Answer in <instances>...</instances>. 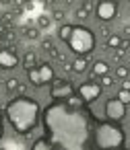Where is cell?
Wrapping results in <instances>:
<instances>
[{
    "mask_svg": "<svg viewBox=\"0 0 130 150\" xmlns=\"http://www.w3.org/2000/svg\"><path fill=\"white\" fill-rule=\"evenodd\" d=\"M93 113L66 101H52L44 113V132L56 150H95L93 146Z\"/></svg>",
    "mask_w": 130,
    "mask_h": 150,
    "instance_id": "6da1fadb",
    "label": "cell"
},
{
    "mask_svg": "<svg viewBox=\"0 0 130 150\" xmlns=\"http://www.w3.org/2000/svg\"><path fill=\"white\" fill-rule=\"evenodd\" d=\"M44 109L39 107V103L31 97H15L6 103L4 107V115L9 119V123L13 125V129L21 136L29 134L35 129V125L39 123V117H41Z\"/></svg>",
    "mask_w": 130,
    "mask_h": 150,
    "instance_id": "7a4b0ae2",
    "label": "cell"
},
{
    "mask_svg": "<svg viewBox=\"0 0 130 150\" xmlns=\"http://www.w3.org/2000/svg\"><path fill=\"white\" fill-rule=\"evenodd\" d=\"M126 142L124 129L114 121H97L93 127V146L95 150H122Z\"/></svg>",
    "mask_w": 130,
    "mask_h": 150,
    "instance_id": "3957f363",
    "label": "cell"
},
{
    "mask_svg": "<svg viewBox=\"0 0 130 150\" xmlns=\"http://www.w3.org/2000/svg\"><path fill=\"white\" fill-rule=\"evenodd\" d=\"M66 43H68V47H70L72 54H76V56H87V54H91L93 47H95V35H93L91 29H87V27H83V25H74L72 35H70V39H68Z\"/></svg>",
    "mask_w": 130,
    "mask_h": 150,
    "instance_id": "277c9868",
    "label": "cell"
},
{
    "mask_svg": "<svg viewBox=\"0 0 130 150\" xmlns=\"http://www.w3.org/2000/svg\"><path fill=\"white\" fill-rule=\"evenodd\" d=\"M76 97L85 103V105H91L93 101H97L99 97H101V84H97V82H83L81 86H76Z\"/></svg>",
    "mask_w": 130,
    "mask_h": 150,
    "instance_id": "5b68a950",
    "label": "cell"
},
{
    "mask_svg": "<svg viewBox=\"0 0 130 150\" xmlns=\"http://www.w3.org/2000/svg\"><path fill=\"white\" fill-rule=\"evenodd\" d=\"M74 86L68 82V80H56L50 88V97L54 101H68L70 97H74Z\"/></svg>",
    "mask_w": 130,
    "mask_h": 150,
    "instance_id": "8992f818",
    "label": "cell"
},
{
    "mask_svg": "<svg viewBox=\"0 0 130 150\" xmlns=\"http://www.w3.org/2000/svg\"><path fill=\"white\" fill-rule=\"evenodd\" d=\"M105 117L107 121H114V123H120L124 117H126V105L116 97V99H109L105 103Z\"/></svg>",
    "mask_w": 130,
    "mask_h": 150,
    "instance_id": "52a82bcc",
    "label": "cell"
},
{
    "mask_svg": "<svg viewBox=\"0 0 130 150\" xmlns=\"http://www.w3.org/2000/svg\"><path fill=\"white\" fill-rule=\"evenodd\" d=\"M95 15L99 21H111L118 15V2L114 0H101V2L95 4Z\"/></svg>",
    "mask_w": 130,
    "mask_h": 150,
    "instance_id": "ba28073f",
    "label": "cell"
},
{
    "mask_svg": "<svg viewBox=\"0 0 130 150\" xmlns=\"http://www.w3.org/2000/svg\"><path fill=\"white\" fill-rule=\"evenodd\" d=\"M19 64V56L15 54V50L11 47H2L0 50V68L2 70H11Z\"/></svg>",
    "mask_w": 130,
    "mask_h": 150,
    "instance_id": "9c48e42d",
    "label": "cell"
},
{
    "mask_svg": "<svg viewBox=\"0 0 130 150\" xmlns=\"http://www.w3.org/2000/svg\"><path fill=\"white\" fill-rule=\"evenodd\" d=\"M37 70H39V78H41V82H44V84H48V82H52V80L56 78V74H54V68H52L48 62L39 64V66H37Z\"/></svg>",
    "mask_w": 130,
    "mask_h": 150,
    "instance_id": "30bf717a",
    "label": "cell"
},
{
    "mask_svg": "<svg viewBox=\"0 0 130 150\" xmlns=\"http://www.w3.org/2000/svg\"><path fill=\"white\" fill-rule=\"evenodd\" d=\"M91 74H93V78L107 76V74H109V66H107V62H103V60H97V62L93 64V68H91Z\"/></svg>",
    "mask_w": 130,
    "mask_h": 150,
    "instance_id": "8fae6325",
    "label": "cell"
},
{
    "mask_svg": "<svg viewBox=\"0 0 130 150\" xmlns=\"http://www.w3.org/2000/svg\"><path fill=\"white\" fill-rule=\"evenodd\" d=\"M87 66H89V60H87L85 56H79L76 60H72L70 70H72V72H76V74H83V72L87 70Z\"/></svg>",
    "mask_w": 130,
    "mask_h": 150,
    "instance_id": "7c38bea8",
    "label": "cell"
},
{
    "mask_svg": "<svg viewBox=\"0 0 130 150\" xmlns=\"http://www.w3.org/2000/svg\"><path fill=\"white\" fill-rule=\"evenodd\" d=\"M23 68H25V72L37 68V56H35L33 52H27V54L23 56Z\"/></svg>",
    "mask_w": 130,
    "mask_h": 150,
    "instance_id": "4fadbf2b",
    "label": "cell"
},
{
    "mask_svg": "<svg viewBox=\"0 0 130 150\" xmlns=\"http://www.w3.org/2000/svg\"><path fill=\"white\" fill-rule=\"evenodd\" d=\"M31 150H56V148L52 146V142H50L48 138H37V140L33 142Z\"/></svg>",
    "mask_w": 130,
    "mask_h": 150,
    "instance_id": "5bb4252c",
    "label": "cell"
},
{
    "mask_svg": "<svg viewBox=\"0 0 130 150\" xmlns=\"http://www.w3.org/2000/svg\"><path fill=\"white\" fill-rule=\"evenodd\" d=\"M27 78H29V82H31L33 86H44V82H41V78H39V70H37V68L29 70V72H27Z\"/></svg>",
    "mask_w": 130,
    "mask_h": 150,
    "instance_id": "9a60e30c",
    "label": "cell"
},
{
    "mask_svg": "<svg viewBox=\"0 0 130 150\" xmlns=\"http://www.w3.org/2000/svg\"><path fill=\"white\" fill-rule=\"evenodd\" d=\"M72 29H74V25H62V27H60V31H58L60 39L68 41V39H70V35H72Z\"/></svg>",
    "mask_w": 130,
    "mask_h": 150,
    "instance_id": "2e32d148",
    "label": "cell"
},
{
    "mask_svg": "<svg viewBox=\"0 0 130 150\" xmlns=\"http://www.w3.org/2000/svg\"><path fill=\"white\" fill-rule=\"evenodd\" d=\"M105 45H107V47H114V50H116V47H120V45H122V39H120L118 35H111V37H107Z\"/></svg>",
    "mask_w": 130,
    "mask_h": 150,
    "instance_id": "e0dca14e",
    "label": "cell"
},
{
    "mask_svg": "<svg viewBox=\"0 0 130 150\" xmlns=\"http://www.w3.org/2000/svg\"><path fill=\"white\" fill-rule=\"evenodd\" d=\"M25 35H27L29 39H37V35H39V27H25Z\"/></svg>",
    "mask_w": 130,
    "mask_h": 150,
    "instance_id": "ac0fdd59",
    "label": "cell"
},
{
    "mask_svg": "<svg viewBox=\"0 0 130 150\" xmlns=\"http://www.w3.org/2000/svg\"><path fill=\"white\" fill-rule=\"evenodd\" d=\"M4 86H6V91H9V93H15V91L19 88V80H17V78H9Z\"/></svg>",
    "mask_w": 130,
    "mask_h": 150,
    "instance_id": "d6986e66",
    "label": "cell"
},
{
    "mask_svg": "<svg viewBox=\"0 0 130 150\" xmlns=\"http://www.w3.org/2000/svg\"><path fill=\"white\" fill-rule=\"evenodd\" d=\"M114 74H116V78L126 80V78H128V68H126V66H120V68H116V72H114Z\"/></svg>",
    "mask_w": 130,
    "mask_h": 150,
    "instance_id": "ffe728a7",
    "label": "cell"
},
{
    "mask_svg": "<svg viewBox=\"0 0 130 150\" xmlns=\"http://www.w3.org/2000/svg\"><path fill=\"white\" fill-rule=\"evenodd\" d=\"M118 99H120L124 105H128V103H130V91H124V88H122V91L118 93Z\"/></svg>",
    "mask_w": 130,
    "mask_h": 150,
    "instance_id": "44dd1931",
    "label": "cell"
},
{
    "mask_svg": "<svg viewBox=\"0 0 130 150\" xmlns=\"http://www.w3.org/2000/svg\"><path fill=\"white\" fill-rule=\"evenodd\" d=\"M99 80H101V86H111L114 80H116V76H109V74H107V76H101Z\"/></svg>",
    "mask_w": 130,
    "mask_h": 150,
    "instance_id": "7402d4cb",
    "label": "cell"
},
{
    "mask_svg": "<svg viewBox=\"0 0 130 150\" xmlns=\"http://www.w3.org/2000/svg\"><path fill=\"white\" fill-rule=\"evenodd\" d=\"M37 25H39V27H48V25H50V17L41 15V17L37 19Z\"/></svg>",
    "mask_w": 130,
    "mask_h": 150,
    "instance_id": "603a6c76",
    "label": "cell"
},
{
    "mask_svg": "<svg viewBox=\"0 0 130 150\" xmlns=\"http://www.w3.org/2000/svg\"><path fill=\"white\" fill-rule=\"evenodd\" d=\"M76 17L83 21V19H87V17H89V11H87V8H79V11H76Z\"/></svg>",
    "mask_w": 130,
    "mask_h": 150,
    "instance_id": "cb8c5ba5",
    "label": "cell"
},
{
    "mask_svg": "<svg viewBox=\"0 0 130 150\" xmlns=\"http://www.w3.org/2000/svg\"><path fill=\"white\" fill-rule=\"evenodd\" d=\"M4 134V119H2V113H0V138Z\"/></svg>",
    "mask_w": 130,
    "mask_h": 150,
    "instance_id": "d4e9b609",
    "label": "cell"
},
{
    "mask_svg": "<svg viewBox=\"0 0 130 150\" xmlns=\"http://www.w3.org/2000/svg\"><path fill=\"white\" fill-rule=\"evenodd\" d=\"M2 41H4V37H2V35H0V43H2Z\"/></svg>",
    "mask_w": 130,
    "mask_h": 150,
    "instance_id": "484cf974",
    "label": "cell"
}]
</instances>
